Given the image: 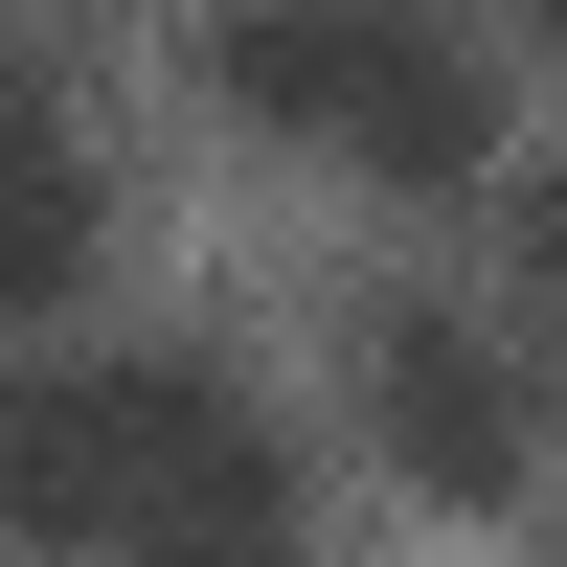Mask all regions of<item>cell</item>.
Segmentation results:
<instances>
[{
    "label": "cell",
    "mask_w": 567,
    "mask_h": 567,
    "mask_svg": "<svg viewBox=\"0 0 567 567\" xmlns=\"http://www.w3.org/2000/svg\"><path fill=\"white\" fill-rule=\"evenodd\" d=\"M0 545L45 567V363H23V341H0Z\"/></svg>",
    "instance_id": "5"
},
{
    "label": "cell",
    "mask_w": 567,
    "mask_h": 567,
    "mask_svg": "<svg viewBox=\"0 0 567 567\" xmlns=\"http://www.w3.org/2000/svg\"><path fill=\"white\" fill-rule=\"evenodd\" d=\"M545 23H567V0H545Z\"/></svg>",
    "instance_id": "7"
},
{
    "label": "cell",
    "mask_w": 567,
    "mask_h": 567,
    "mask_svg": "<svg viewBox=\"0 0 567 567\" xmlns=\"http://www.w3.org/2000/svg\"><path fill=\"white\" fill-rule=\"evenodd\" d=\"M523 318H545V341H567V136H545V159H523Z\"/></svg>",
    "instance_id": "6"
},
{
    "label": "cell",
    "mask_w": 567,
    "mask_h": 567,
    "mask_svg": "<svg viewBox=\"0 0 567 567\" xmlns=\"http://www.w3.org/2000/svg\"><path fill=\"white\" fill-rule=\"evenodd\" d=\"M45 567H318V454L250 363L91 341L45 363Z\"/></svg>",
    "instance_id": "1"
},
{
    "label": "cell",
    "mask_w": 567,
    "mask_h": 567,
    "mask_svg": "<svg viewBox=\"0 0 567 567\" xmlns=\"http://www.w3.org/2000/svg\"><path fill=\"white\" fill-rule=\"evenodd\" d=\"M205 69L250 136H296V159L341 182H499V45L454 23V0H205Z\"/></svg>",
    "instance_id": "2"
},
{
    "label": "cell",
    "mask_w": 567,
    "mask_h": 567,
    "mask_svg": "<svg viewBox=\"0 0 567 567\" xmlns=\"http://www.w3.org/2000/svg\"><path fill=\"white\" fill-rule=\"evenodd\" d=\"M341 409L409 499H523V454H545V363L499 341V296H432V272H386L341 318Z\"/></svg>",
    "instance_id": "3"
},
{
    "label": "cell",
    "mask_w": 567,
    "mask_h": 567,
    "mask_svg": "<svg viewBox=\"0 0 567 567\" xmlns=\"http://www.w3.org/2000/svg\"><path fill=\"white\" fill-rule=\"evenodd\" d=\"M91 272H114V159H91L69 69L0 23V318H69Z\"/></svg>",
    "instance_id": "4"
}]
</instances>
